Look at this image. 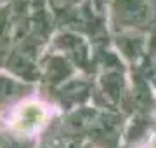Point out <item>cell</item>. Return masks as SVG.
I'll return each mask as SVG.
<instances>
[{
    "mask_svg": "<svg viewBox=\"0 0 156 148\" xmlns=\"http://www.w3.org/2000/svg\"><path fill=\"white\" fill-rule=\"evenodd\" d=\"M45 119H47V112L44 105L37 101H28L16 110L12 117V127L17 132H33L44 125Z\"/></svg>",
    "mask_w": 156,
    "mask_h": 148,
    "instance_id": "6da1fadb",
    "label": "cell"
}]
</instances>
